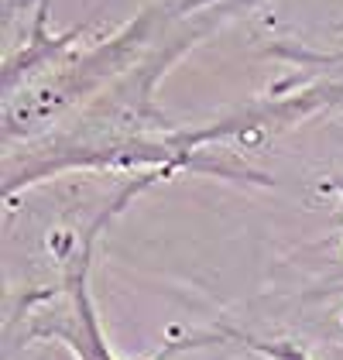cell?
Here are the masks:
<instances>
[{
	"instance_id": "cell-1",
	"label": "cell",
	"mask_w": 343,
	"mask_h": 360,
	"mask_svg": "<svg viewBox=\"0 0 343 360\" xmlns=\"http://www.w3.org/2000/svg\"><path fill=\"white\" fill-rule=\"evenodd\" d=\"M261 0H148L107 34L38 21L4 45L0 151L4 199L69 172H179L268 182L233 155V117L175 124L158 89L169 72Z\"/></svg>"
},
{
	"instance_id": "cell-2",
	"label": "cell",
	"mask_w": 343,
	"mask_h": 360,
	"mask_svg": "<svg viewBox=\"0 0 343 360\" xmlns=\"http://www.w3.org/2000/svg\"><path fill=\"white\" fill-rule=\"evenodd\" d=\"M162 179H165L162 172L120 179L114 195L86 220V226H65L56 237H48L56 278L48 285H34L25 292H7V309H4L7 350L48 340V343H62L76 360H117L100 323V309L89 288V271H93L96 244L107 233V226L144 189H151Z\"/></svg>"
},
{
	"instance_id": "cell-3",
	"label": "cell",
	"mask_w": 343,
	"mask_h": 360,
	"mask_svg": "<svg viewBox=\"0 0 343 360\" xmlns=\"http://www.w3.org/2000/svg\"><path fill=\"white\" fill-rule=\"evenodd\" d=\"M268 56L288 69V76L251 103L271 134L319 113H343V45L313 49L302 41H271Z\"/></svg>"
},
{
	"instance_id": "cell-4",
	"label": "cell",
	"mask_w": 343,
	"mask_h": 360,
	"mask_svg": "<svg viewBox=\"0 0 343 360\" xmlns=\"http://www.w3.org/2000/svg\"><path fill=\"white\" fill-rule=\"evenodd\" d=\"M38 21H48V0H4V38L18 41Z\"/></svg>"
}]
</instances>
